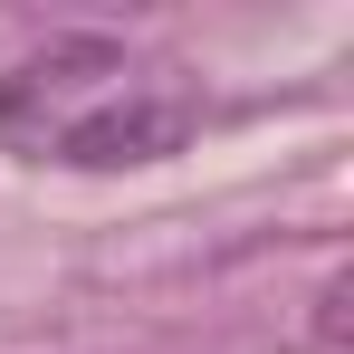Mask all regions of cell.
<instances>
[{
	"instance_id": "2",
	"label": "cell",
	"mask_w": 354,
	"mask_h": 354,
	"mask_svg": "<svg viewBox=\"0 0 354 354\" xmlns=\"http://www.w3.org/2000/svg\"><path fill=\"white\" fill-rule=\"evenodd\" d=\"M182 134H192V96L163 86V77H124L86 124H67L58 163H96V173L106 163H153V153H173Z\"/></svg>"
},
{
	"instance_id": "1",
	"label": "cell",
	"mask_w": 354,
	"mask_h": 354,
	"mask_svg": "<svg viewBox=\"0 0 354 354\" xmlns=\"http://www.w3.org/2000/svg\"><path fill=\"white\" fill-rule=\"evenodd\" d=\"M124 77H134V67H124L115 39H58L48 58H19L10 77H0V144H19V153H58L67 124H86Z\"/></svg>"
}]
</instances>
